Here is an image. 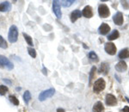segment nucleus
<instances>
[{
  "instance_id": "10",
  "label": "nucleus",
  "mask_w": 129,
  "mask_h": 112,
  "mask_svg": "<svg viewBox=\"0 0 129 112\" xmlns=\"http://www.w3.org/2000/svg\"><path fill=\"white\" fill-rule=\"evenodd\" d=\"M98 32L102 36H106V35H108L110 32V26L109 24L103 22V23H102L101 25H100L98 29Z\"/></svg>"
},
{
  "instance_id": "28",
  "label": "nucleus",
  "mask_w": 129,
  "mask_h": 112,
  "mask_svg": "<svg viewBox=\"0 0 129 112\" xmlns=\"http://www.w3.org/2000/svg\"><path fill=\"white\" fill-rule=\"evenodd\" d=\"M121 5H122V6H123V8L125 10L129 9V1H122Z\"/></svg>"
},
{
  "instance_id": "21",
  "label": "nucleus",
  "mask_w": 129,
  "mask_h": 112,
  "mask_svg": "<svg viewBox=\"0 0 129 112\" xmlns=\"http://www.w3.org/2000/svg\"><path fill=\"white\" fill-rule=\"evenodd\" d=\"M22 36H23L25 41H27V43H28L29 46H33V45H34V43H33V40H32V37H30L28 35H27L26 33H22Z\"/></svg>"
},
{
  "instance_id": "35",
  "label": "nucleus",
  "mask_w": 129,
  "mask_h": 112,
  "mask_svg": "<svg viewBox=\"0 0 129 112\" xmlns=\"http://www.w3.org/2000/svg\"><path fill=\"white\" fill-rule=\"evenodd\" d=\"M126 101L129 103V97H126Z\"/></svg>"
},
{
  "instance_id": "31",
  "label": "nucleus",
  "mask_w": 129,
  "mask_h": 112,
  "mask_svg": "<svg viewBox=\"0 0 129 112\" xmlns=\"http://www.w3.org/2000/svg\"><path fill=\"white\" fill-rule=\"evenodd\" d=\"M57 112H66V110L62 108H59V109H57Z\"/></svg>"
},
{
  "instance_id": "12",
  "label": "nucleus",
  "mask_w": 129,
  "mask_h": 112,
  "mask_svg": "<svg viewBox=\"0 0 129 112\" xmlns=\"http://www.w3.org/2000/svg\"><path fill=\"white\" fill-rule=\"evenodd\" d=\"M115 69L117 72H124L126 71V69H127V65H126V63L124 61H120L116 64Z\"/></svg>"
},
{
  "instance_id": "22",
  "label": "nucleus",
  "mask_w": 129,
  "mask_h": 112,
  "mask_svg": "<svg viewBox=\"0 0 129 112\" xmlns=\"http://www.w3.org/2000/svg\"><path fill=\"white\" fill-rule=\"evenodd\" d=\"M23 99H24L25 103H26V104H28V102H29V100L31 99V94H30V92H28V91H26V92H24Z\"/></svg>"
},
{
  "instance_id": "11",
  "label": "nucleus",
  "mask_w": 129,
  "mask_h": 112,
  "mask_svg": "<svg viewBox=\"0 0 129 112\" xmlns=\"http://www.w3.org/2000/svg\"><path fill=\"white\" fill-rule=\"evenodd\" d=\"M93 15H94V13H93L92 7L89 5L85 6L82 11V16L86 18H91L93 16Z\"/></svg>"
},
{
  "instance_id": "33",
  "label": "nucleus",
  "mask_w": 129,
  "mask_h": 112,
  "mask_svg": "<svg viewBox=\"0 0 129 112\" xmlns=\"http://www.w3.org/2000/svg\"><path fill=\"white\" fill-rule=\"evenodd\" d=\"M114 76H115V78H116V79H117V80H118V81H119V82L120 83V78H119V77H118L117 75H116V74H115V75H114Z\"/></svg>"
},
{
  "instance_id": "36",
  "label": "nucleus",
  "mask_w": 129,
  "mask_h": 112,
  "mask_svg": "<svg viewBox=\"0 0 129 112\" xmlns=\"http://www.w3.org/2000/svg\"><path fill=\"white\" fill-rule=\"evenodd\" d=\"M128 17H129V16H128Z\"/></svg>"
},
{
  "instance_id": "26",
  "label": "nucleus",
  "mask_w": 129,
  "mask_h": 112,
  "mask_svg": "<svg viewBox=\"0 0 129 112\" xmlns=\"http://www.w3.org/2000/svg\"><path fill=\"white\" fill-rule=\"evenodd\" d=\"M8 91H9V89L6 86H0V95L4 96L8 92Z\"/></svg>"
},
{
  "instance_id": "13",
  "label": "nucleus",
  "mask_w": 129,
  "mask_h": 112,
  "mask_svg": "<svg viewBox=\"0 0 129 112\" xmlns=\"http://www.w3.org/2000/svg\"><path fill=\"white\" fill-rule=\"evenodd\" d=\"M82 16V12L80 11L79 10H75L71 13L70 18H71V22H75L78 18H80Z\"/></svg>"
},
{
  "instance_id": "34",
  "label": "nucleus",
  "mask_w": 129,
  "mask_h": 112,
  "mask_svg": "<svg viewBox=\"0 0 129 112\" xmlns=\"http://www.w3.org/2000/svg\"><path fill=\"white\" fill-rule=\"evenodd\" d=\"M16 91H20V90H21V87H16Z\"/></svg>"
},
{
  "instance_id": "23",
  "label": "nucleus",
  "mask_w": 129,
  "mask_h": 112,
  "mask_svg": "<svg viewBox=\"0 0 129 112\" xmlns=\"http://www.w3.org/2000/svg\"><path fill=\"white\" fill-rule=\"evenodd\" d=\"M9 99H10V102L13 103L14 105H16V106H17V105H19V100H18L17 97H15L14 95H10Z\"/></svg>"
},
{
  "instance_id": "30",
  "label": "nucleus",
  "mask_w": 129,
  "mask_h": 112,
  "mask_svg": "<svg viewBox=\"0 0 129 112\" xmlns=\"http://www.w3.org/2000/svg\"><path fill=\"white\" fill-rule=\"evenodd\" d=\"M3 81H4V82H5V83H7V84H9V85H11V83H12L11 81H10V80L7 79V78H4Z\"/></svg>"
},
{
  "instance_id": "25",
  "label": "nucleus",
  "mask_w": 129,
  "mask_h": 112,
  "mask_svg": "<svg viewBox=\"0 0 129 112\" xmlns=\"http://www.w3.org/2000/svg\"><path fill=\"white\" fill-rule=\"evenodd\" d=\"M0 47L3 49H6L8 47V44L6 42V41L4 39L3 36H0Z\"/></svg>"
},
{
  "instance_id": "16",
  "label": "nucleus",
  "mask_w": 129,
  "mask_h": 112,
  "mask_svg": "<svg viewBox=\"0 0 129 112\" xmlns=\"http://www.w3.org/2000/svg\"><path fill=\"white\" fill-rule=\"evenodd\" d=\"M104 111V106L101 101H98L93 105V112H103Z\"/></svg>"
},
{
  "instance_id": "17",
  "label": "nucleus",
  "mask_w": 129,
  "mask_h": 112,
  "mask_svg": "<svg viewBox=\"0 0 129 112\" xmlns=\"http://www.w3.org/2000/svg\"><path fill=\"white\" fill-rule=\"evenodd\" d=\"M118 57H119L120 60L128 59L129 58V48L126 47V48L121 49V50L120 51L119 54H118Z\"/></svg>"
},
{
  "instance_id": "32",
  "label": "nucleus",
  "mask_w": 129,
  "mask_h": 112,
  "mask_svg": "<svg viewBox=\"0 0 129 112\" xmlns=\"http://www.w3.org/2000/svg\"><path fill=\"white\" fill-rule=\"evenodd\" d=\"M42 72H43V73H44L45 75H47V69H46V67H45V66H44V67H43Z\"/></svg>"
},
{
  "instance_id": "20",
  "label": "nucleus",
  "mask_w": 129,
  "mask_h": 112,
  "mask_svg": "<svg viewBox=\"0 0 129 112\" xmlns=\"http://www.w3.org/2000/svg\"><path fill=\"white\" fill-rule=\"evenodd\" d=\"M96 71V67L95 66H92V68L90 69V72H89V86H91L92 85V80L95 77V72Z\"/></svg>"
},
{
  "instance_id": "3",
  "label": "nucleus",
  "mask_w": 129,
  "mask_h": 112,
  "mask_svg": "<svg viewBox=\"0 0 129 112\" xmlns=\"http://www.w3.org/2000/svg\"><path fill=\"white\" fill-rule=\"evenodd\" d=\"M0 67L2 68H6L7 70H12L14 68V65L10 61V60L8 58L5 57L3 55H0Z\"/></svg>"
},
{
  "instance_id": "14",
  "label": "nucleus",
  "mask_w": 129,
  "mask_h": 112,
  "mask_svg": "<svg viewBox=\"0 0 129 112\" xmlns=\"http://www.w3.org/2000/svg\"><path fill=\"white\" fill-rule=\"evenodd\" d=\"M109 64L106 63V62H103L102 63V65L100 66V68H99V72L103 75H107L109 72Z\"/></svg>"
},
{
  "instance_id": "7",
  "label": "nucleus",
  "mask_w": 129,
  "mask_h": 112,
  "mask_svg": "<svg viewBox=\"0 0 129 112\" xmlns=\"http://www.w3.org/2000/svg\"><path fill=\"white\" fill-rule=\"evenodd\" d=\"M60 2L54 0L53 2V11L55 14V16H57V18H61L62 13H61V10H60Z\"/></svg>"
},
{
  "instance_id": "24",
  "label": "nucleus",
  "mask_w": 129,
  "mask_h": 112,
  "mask_svg": "<svg viewBox=\"0 0 129 112\" xmlns=\"http://www.w3.org/2000/svg\"><path fill=\"white\" fill-rule=\"evenodd\" d=\"M60 3H61V5L63 6V7L66 8V7H70V6L74 3V1L73 0H64V1H61Z\"/></svg>"
},
{
  "instance_id": "29",
  "label": "nucleus",
  "mask_w": 129,
  "mask_h": 112,
  "mask_svg": "<svg viewBox=\"0 0 129 112\" xmlns=\"http://www.w3.org/2000/svg\"><path fill=\"white\" fill-rule=\"evenodd\" d=\"M122 112H129V106H125L122 109Z\"/></svg>"
},
{
  "instance_id": "19",
  "label": "nucleus",
  "mask_w": 129,
  "mask_h": 112,
  "mask_svg": "<svg viewBox=\"0 0 129 112\" xmlns=\"http://www.w3.org/2000/svg\"><path fill=\"white\" fill-rule=\"evenodd\" d=\"M88 56H89V60H90V61H92L93 62H95V63H96V62H98V61H99V58H98V56H97V54L95 53V52L90 51V52H89V53Z\"/></svg>"
},
{
  "instance_id": "1",
  "label": "nucleus",
  "mask_w": 129,
  "mask_h": 112,
  "mask_svg": "<svg viewBox=\"0 0 129 112\" xmlns=\"http://www.w3.org/2000/svg\"><path fill=\"white\" fill-rule=\"evenodd\" d=\"M18 38V29L16 25H11L8 34V40L10 43H15Z\"/></svg>"
},
{
  "instance_id": "9",
  "label": "nucleus",
  "mask_w": 129,
  "mask_h": 112,
  "mask_svg": "<svg viewBox=\"0 0 129 112\" xmlns=\"http://www.w3.org/2000/svg\"><path fill=\"white\" fill-rule=\"evenodd\" d=\"M105 103L108 106H114L117 104V99L113 94H107L105 97Z\"/></svg>"
},
{
  "instance_id": "4",
  "label": "nucleus",
  "mask_w": 129,
  "mask_h": 112,
  "mask_svg": "<svg viewBox=\"0 0 129 112\" xmlns=\"http://www.w3.org/2000/svg\"><path fill=\"white\" fill-rule=\"evenodd\" d=\"M98 14L102 18H107L110 15L109 9L107 5L105 4H101L98 6Z\"/></svg>"
},
{
  "instance_id": "27",
  "label": "nucleus",
  "mask_w": 129,
  "mask_h": 112,
  "mask_svg": "<svg viewBox=\"0 0 129 112\" xmlns=\"http://www.w3.org/2000/svg\"><path fill=\"white\" fill-rule=\"evenodd\" d=\"M28 53L32 58L36 57V51H35L33 47H28Z\"/></svg>"
},
{
  "instance_id": "6",
  "label": "nucleus",
  "mask_w": 129,
  "mask_h": 112,
  "mask_svg": "<svg viewBox=\"0 0 129 112\" xmlns=\"http://www.w3.org/2000/svg\"><path fill=\"white\" fill-rule=\"evenodd\" d=\"M104 49L105 52L109 55H114L116 53V51H117V48H116V46L114 44L113 42H109L105 43V46H104Z\"/></svg>"
},
{
  "instance_id": "2",
  "label": "nucleus",
  "mask_w": 129,
  "mask_h": 112,
  "mask_svg": "<svg viewBox=\"0 0 129 112\" xmlns=\"http://www.w3.org/2000/svg\"><path fill=\"white\" fill-rule=\"evenodd\" d=\"M106 87V82L103 78H100L96 80L93 85V91L95 93H100L102 91H103Z\"/></svg>"
},
{
  "instance_id": "15",
  "label": "nucleus",
  "mask_w": 129,
  "mask_h": 112,
  "mask_svg": "<svg viewBox=\"0 0 129 112\" xmlns=\"http://www.w3.org/2000/svg\"><path fill=\"white\" fill-rule=\"evenodd\" d=\"M11 9V5L10 2L5 1L0 4V12H7Z\"/></svg>"
},
{
  "instance_id": "8",
  "label": "nucleus",
  "mask_w": 129,
  "mask_h": 112,
  "mask_svg": "<svg viewBox=\"0 0 129 112\" xmlns=\"http://www.w3.org/2000/svg\"><path fill=\"white\" fill-rule=\"evenodd\" d=\"M113 21H114V24H116V25H118V26L122 25V24H123V22H124L123 14H122L120 11L116 12L113 16Z\"/></svg>"
},
{
  "instance_id": "5",
  "label": "nucleus",
  "mask_w": 129,
  "mask_h": 112,
  "mask_svg": "<svg viewBox=\"0 0 129 112\" xmlns=\"http://www.w3.org/2000/svg\"><path fill=\"white\" fill-rule=\"evenodd\" d=\"M54 93H55V90L53 88H50L48 90H46L44 92L40 93V95H39V100L45 101L46 99L53 97L54 95Z\"/></svg>"
},
{
  "instance_id": "18",
  "label": "nucleus",
  "mask_w": 129,
  "mask_h": 112,
  "mask_svg": "<svg viewBox=\"0 0 129 112\" xmlns=\"http://www.w3.org/2000/svg\"><path fill=\"white\" fill-rule=\"evenodd\" d=\"M120 37V33L119 31L117 30H113V32L110 33V34L108 36V40L109 41H114V40H116V39H118Z\"/></svg>"
}]
</instances>
